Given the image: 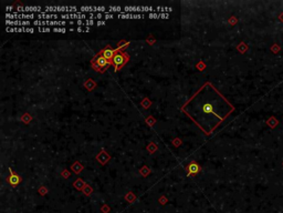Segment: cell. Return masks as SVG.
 <instances>
[{"label": "cell", "instance_id": "6da1fadb", "mask_svg": "<svg viewBox=\"0 0 283 213\" xmlns=\"http://www.w3.org/2000/svg\"><path fill=\"white\" fill-rule=\"evenodd\" d=\"M45 13H56V12H62V13H75V12H79V7H75V6H72V7H51V6H48V7H44L43 8Z\"/></svg>", "mask_w": 283, "mask_h": 213}, {"label": "cell", "instance_id": "7a4b0ae2", "mask_svg": "<svg viewBox=\"0 0 283 213\" xmlns=\"http://www.w3.org/2000/svg\"><path fill=\"white\" fill-rule=\"evenodd\" d=\"M7 20H30L37 18L35 13H6Z\"/></svg>", "mask_w": 283, "mask_h": 213}, {"label": "cell", "instance_id": "3957f363", "mask_svg": "<svg viewBox=\"0 0 283 213\" xmlns=\"http://www.w3.org/2000/svg\"><path fill=\"white\" fill-rule=\"evenodd\" d=\"M123 11H124V13H132V12L133 13L134 12H149V13H152V12L156 11V9L153 7H124Z\"/></svg>", "mask_w": 283, "mask_h": 213}, {"label": "cell", "instance_id": "277c9868", "mask_svg": "<svg viewBox=\"0 0 283 213\" xmlns=\"http://www.w3.org/2000/svg\"><path fill=\"white\" fill-rule=\"evenodd\" d=\"M79 12H82V13H85V12H89V13H94V12H97V13H107V8L106 7H86V6H82V7H79Z\"/></svg>", "mask_w": 283, "mask_h": 213}, {"label": "cell", "instance_id": "5b68a950", "mask_svg": "<svg viewBox=\"0 0 283 213\" xmlns=\"http://www.w3.org/2000/svg\"><path fill=\"white\" fill-rule=\"evenodd\" d=\"M42 7H40V6H35V7H18L17 8V11H16V13H18V12H23V13H41V12H43L42 11Z\"/></svg>", "mask_w": 283, "mask_h": 213}, {"label": "cell", "instance_id": "8992f818", "mask_svg": "<svg viewBox=\"0 0 283 213\" xmlns=\"http://www.w3.org/2000/svg\"><path fill=\"white\" fill-rule=\"evenodd\" d=\"M7 31L8 32H29V33H33L35 29L32 27H11V28H7Z\"/></svg>", "mask_w": 283, "mask_h": 213}, {"label": "cell", "instance_id": "52a82bcc", "mask_svg": "<svg viewBox=\"0 0 283 213\" xmlns=\"http://www.w3.org/2000/svg\"><path fill=\"white\" fill-rule=\"evenodd\" d=\"M60 18V15L58 13H45V12H41L37 15V19L38 20H58Z\"/></svg>", "mask_w": 283, "mask_h": 213}, {"label": "cell", "instance_id": "ba28073f", "mask_svg": "<svg viewBox=\"0 0 283 213\" xmlns=\"http://www.w3.org/2000/svg\"><path fill=\"white\" fill-rule=\"evenodd\" d=\"M7 26H15V27H25V26H31L32 22L29 20H6Z\"/></svg>", "mask_w": 283, "mask_h": 213}, {"label": "cell", "instance_id": "9c48e42d", "mask_svg": "<svg viewBox=\"0 0 283 213\" xmlns=\"http://www.w3.org/2000/svg\"><path fill=\"white\" fill-rule=\"evenodd\" d=\"M96 63H97V67H99L101 70H103V69H105L106 67L109 66V60L106 59V58H104L103 56H101L97 58V60H96Z\"/></svg>", "mask_w": 283, "mask_h": 213}, {"label": "cell", "instance_id": "30bf717a", "mask_svg": "<svg viewBox=\"0 0 283 213\" xmlns=\"http://www.w3.org/2000/svg\"><path fill=\"white\" fill-rule=\"evenodd\" d=\"M10 171V178H9V182L12 184V185H17L18 183L20 182V177L19 175H17V174H15V173L11 171V169H9Z\"/></svg>", "mask_w": 283, "mask_h": 213}, {"label": "cell", "instance_id": "8fae6325", "mask_svg": "<svg viewBox=\"0 0 283 213\" xmlns=\"http://www.w3.org/2000/svg\"><path fill=\"white\" fill-rule=\"evenodd\" d=\"M113 62H114V65L116 66V69H117L119 67H121L124 63V57L122 56V55H116L113 58Z\"/></svg>", "mask_w": 283, "mask_h": 213}, {"label": "cell", "instance_id": "7c38bea8", "mask_svg": "<svg viewBox=\"0 0 283 213\" xmlns=\"http://www.w3.org/2000/svg\"><path fill=\"white\" fill-rule=\"evenodd\" d=\"M199 170H200V168H199V165L197 164V163H190L188 165V171H189V174H196V173L199 172Z\"/></svg>", "mask_w": 283, "mask_h": 213}, {"label": "cell", "instance_id": "4fadbf2b", "mask_svg": "<svg viewBox=\"0 0 283 213\" xmlns=\"http://www.w3.org/2000/svg\"><path fill=\"white\" fill-rule=\"evenodd\" d=\"M114 51L112 50V49H105L104 51H103V53H102V56L104 57V58H106L107 60H109V59H112V58H114Z\"/></svg>", "mask_w": 283, "mask_h": 213}, {"label": "cell", "instance_id": "5bb4252c", "mask_svg": "<svg viewBox=\"0 0 283 213\" xmlns=\"http://www.w3.org/2000/svg\"><path fill=\"white\" fill-rule=\"evenodd\" d=\"M203 111L206 112V113H214L215 116H217L214 112V108H212V104L211 103H205L204 106H203Z\"/></svg>", "mask_w": 283, "mask_h": 213}, {"label": "cell", "instance_id": "9a60e30c", "mask_svg": "<svg viewBox=\"0 0 283 213\" xmlns=\"http://www.w3.org/2000/svg\"><path fill=\"white\" fill-rule=\"evenodd\" d=\"M267 124H268L269 127L270 128H272V129H274V128L277 127L279 124V121H278V119L275 117H271L270 119H269L268 121H267Z\"/></svg>", "mask_w": 283, "mask_h": 213}, {"label": "cell", "instance_id": "2e32d148", "mask_svg": "<svg viewBox=\"0 0 283 213\" xmlns=\"http://www.w3.org/2000/svg\"><path fill=\"white\" fill-rule=\"evenodd\" d=\"M112 12H119V13H123V7H109L107 8V13H112Z\"/></svg>", "mask_w": 283, "mask_h": 213}, {"label": "cell", "instance_id": "e0dca14e", "mask_svg": "<svg viewBox=\"0 0 283 213\" xmlns=\"http://www.w3.org/2000/svg\"><path fill=\"white\" fill-rule=\"evenodd\" d=\"M281 50V48H280V46L279 45H277V43H274L273 46L271 47V51L273 52L274 55H277V53H279V51Z\"/></svg>", "mask_w": 283, "mask_h": 213}, {"label": "cell", "instance_id": "ac0fdd59", "mask_svg": "<svg viewBox=\"0 0 283 213\" xmlns=\"http://www.w3.org/2000/svg\"><path fill=\"white\" fill-rule=\"evenodd\" d=\"M52 31L53 32H62V33H64V32H66V29L65 28H61V27H54V28H52Z\"/></svg>", "mask_w": 283, "mask_h": 213}, {"label": "cell", "instance_id": "d6986e66", "mask_svg": "<svg viewBox=\"0 0 283 213\" xmlns=\"http://www.w3.org/2000/svg\"><path fill=\"white\" fill-rule=\"evenodd\" d=\"M38 31H40V32H52V29L49 27H39Z\"/></svg>", "mask_w": 283, "mask_h": 213}, {"label": "cell", "instance_id": "ffe728a7", "mask_svg": "<svg viewBox=\"0 0 283 213\" xmlns=\"http://www.w3.org/2000/svg\"><path fill=\"white\" fill-rule=\"evenodd\" d=\"M76 31H79V32H89V31H90V28H89V27H85V28H81V27H78V28H76Z\"/></svg>", "mask_w": 283, "mask_h": 213}, {"label": "cell", "instance_id": "44dd1931", "mask_svg": "<svg viewBox=\"0 0 283 213\" xmlns=\"http://www.w3.org/2000/svg\"><path fill=\"white\" fill-rule=\"evenodd\" d=\"M96 22H95L94 20H84V26H86V27H89V26H93V25H95Z\"/></svg>", "mask_w": 283, "mask_h": 213}, {"label": "cell", "instance_id": "7402d4cb", "mask_svg": "<svg viewBox=\"0 0 283 213\" xmlns=\"http://www.w3.org/2000/svg\"><path fill=\"white\" fill-rule=\"evenodd\" d=\"M149 18H152V19H157V18H159V13L158 12H152V13H149Z\"/></svg>", "mask_w": 283, "mask_h": 213}, {"label": "cell", "instance_id": "603a6c76", "mask_svg": "<svg viewBox=\"0 0 283 213\" xmlns=\"http://www.w3.org/2000/svg\"><path fill=\"white\" fill-rule=\"evenodd\" d=\"M115 16L113 15V13H104V18L103 19H105V20H107V19H112V18H114Z\"/></svg>", "mask_w": 283, "mask_h": 213}, {"label": "cell", "instance_id": "cb8c5ba5", "mask_svg": "<svg viewBox=\"0 0 283 213\" xmlns=\"http://www.w3.org/2000/svg\"><path fill=\"white\" fill-rule=\"evenodd\" d=\"M159 18H163V19H168L169 13H160V12H159Z\"/></svg>", "mask_w": 283, "mask_h": 213}, {"label": "cell", "instance_id": "d4e9b609", "mask_svg": "<svg viewBox=\"0 0 283 213\" xmlns=\"http://www.w3.org/2000/svg\"><path fill=\"white\" fill-rule=\"evenodd\" d=\"M105 23H106V21H104V20H97V21H96V25H97V26H104Z\"/></svg>", "mask_w": 283, "mask_h": 213}, {"label": "cell", "instance_id": "484cf974", "mask_svg": "<svg viewBox=\"0 0 283 213\" xmlns=\"http://www.w3.org/2000/svg\"><path fill=\"white\" fill-rule=\"evenodd\" d=\"M279 20H281V21H282V22H283V12H282V13H281V15H280V16H279Z\"/></svg>", "mask_w": 283, "mask_h": 213}, {"label": "cell", "instance_id": "4316f807", "mask_svg": "<svg viewBox=\"0 0 283 213\" xmlns=\"http://www.w3.org/2000/svg\"><path fill=\"white\" fill-rule=\"evenodd\" d=\"M11 9H12V7H7V8H6V10L7 11H10Z\"/></svg>", "mask_w": 283, "mask_h": 213}, {"label": "cell", "instance_id": "83f0119b", "mask_svg": "<svg viewBox=\"0 0 283 213\" xmlns=\"http://www.w3.org/2000/svg\"><path fill=\"white\" fill-rule=\"evenodd\" d=\"M282 165H283V162H282Z\"/></svg>", "mask_w": 283, "mask_h": 213}]
</instances>
